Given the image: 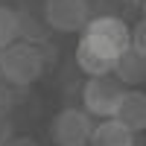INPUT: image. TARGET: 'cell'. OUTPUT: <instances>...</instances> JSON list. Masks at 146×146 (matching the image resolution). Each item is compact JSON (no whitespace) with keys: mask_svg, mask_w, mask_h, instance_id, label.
<instances>
[{"mask_svg":"<svg viewBox=\"0 0 146 146\" xmlns=\"http://www.w3.org/2000/svg\"><path fill=\"white\" fill-rule=\"evenodd\" d=\"M12 137H15V135H12V120L3 117V120H0V146H6Z\"/></svg>","mask_w":146,"mask_h":146,"instance_id":"obj_14","label":"cell"},{"mask_svg":"<svg viewBox=\"0 0 146 146\" xmlns=\"http://www.w3.org/2000/svg\"><path fill=\"white\" fill-rule=\"evenodd\" d=\"M0 53H3V50H0Z\"/></svg>","mask_w":146,"mask_h":146,"instance_id":"obj_17","label":"cell"},{"mask_svg":"<svg viewBox=\"0 0 146 146\" xmlns=\"http://www.w3.org/2000/svg\"><path fill=\"white\" fill-rule=\"evenodd\" d=\"M114 79L120 82V85H140V82H146V56H140L137 50H123L117 56V62H114Z\"/></svg>","mask_w":146,"mask_h":146,"instance_id":"obj_9","label":"cell"},{"mask_svg":"<svg viewBox=\"0 0 146 146\" xmlns=\"http://www.w3.org/2000/svg\"><path fill=\"white\" fill-rule=\"evenodd\" d=\"M44 67H47L44 53L27 41H15L0 53V76H3L0 82H6L9 88H27L38 82Z\"/></svg>","mask_w":146,"mask_h":146,"instance_id":"obj_1","label":"cell"},{"mask_svg":"<svg viewBox=\"0 0 146 146\" xmlns=\"http://www.w3.org/2000/svg\"><path fill=\"white\" fill-rule=\"evenodd\" d=\"M117 123H123L129 131H146V94L143 91H126L114 114Z\"/></svg>","mask_w":146,"mask_h":146,"instance_id":"obj_7","label":"cell"},{"mask_svg":"<svg viewBox=\"0 0 146 146\" xmlns=\"http://www.w3.org/2000/svg\"><path fill=\"white\" fill-rule=\"evenodd\" d=\"M117 56L120 53H114L108 44H102L100 38H94L88 32H82L79 47H76V64L85 76H111Z\"/></svg>","mask_w":146,"mask_h":146,"instance_id":"obj_5","label":"cell"},{"mask_svg":"<svg viewBox=\"0 0 146 146\" xmlns=\"http://www.w3.org/2000/svg\"><path fill=\"white\" fill-rule=\"evenodd\" d=\"M140 9H143V18H146V0H140Z\"/></svg>","mask_w":146,"mask_h":146,"instance_id":"obj_16","label":"cell"},{"mask_svg":"<svg viewBox=\"0 0 146 146\" xmlns=\"http://www.w3.org/2000/svg\"><path fill=\"white\" fill-rule=\"evenodd\" d=\"M47 35H50V27H47V23H41V21H35V18H29V15L21 12V38L27 44L38 47V44L47 41Z\"/></svg>","mask_w":146,"mask_h":146,"instance_id":"obj_11","label":"cell"},{"mask_svg":"<svg viewBox=\"0 0 146 146\" xmlns=\"http://www.w3.org/2000/svg\"><path fill=\"white\" fill-rule=\"evenodd\" d=\"M126 94V85H120L114 76H88L82 88V102H85V111L91 117H100L108 120L117 114V105Z\"/></svg>","mask_w":146,"mask_h":146,"instance_id":"obj_2","label":"cell"},{"mask_svg":"<svg viewBox=\"0 0 146 146\" xmlns=\"http://www.w3.org/2000/svg\"><path fill=\"white\" fill-rule=\"evenodd\" d=\"M82 32L94 35V38H100L102 44H108L114 53H123L131 47V27L120 18V15H96L88 21V27Z\"/></svg>","mask_w":146,"mask_h":146,"instance_id":"obj_6","label":"cell"},{"mask_svg":"<svg viewBox=\"0 0 146 146\" xmlns=\"http://www.w3.org/2000/svg\"><path fill=\"white\" fill-rule=\"evenodd\" d=\"M18 38H21V12L0 6V50H6Z\"/></svg>","mask_w":146,"mask_h":146,"instance_id":"obj_10","label":"cell"},{"mask_svg":"<svg viewBox=\"0 0 146 146\" xmlns=\"http://www.w3.org/2000/svg\"><path fill=\"white\" fill-rule=\"evenodd\" d=\"M131 50L146 56V18H140L137 27H131Z\"/></svg>","mask_w":146,"mask_h":146,"instance_id":"obj_12","label":"cell"},{"mask_svg":"<svg viewBox=\"0 0 146 146\" xmlns=\"http://www.w3.org/2000/svg\"><path fill=\"white\" fill-rule=\"evenodd\" d=\"M6 146H38V140H32V137H12Z\"/></svg>","mask_w":146,"mask_h":146,"instance_id":"obj_15","label":"cell"},{"mask_svg":"<svg viewBox=\"0 0 146 146\" xmlns=\"http://www.w3.org/2000/svg\"><path fill=\"white\" fill-rule=\"evenodd\" d=\"M91 131L94 117L85 108H62L50 123V137L56 146H88Z\"/></svg>","mask_w":146,"mask_h":146,"instance_id":"obj_3","label":"cell"},{"mask_svg":"<svg viewBox=\"0 0 146 146\" xmlns=\"http://www.w3.org/2000/svg\"><path fill=\"white\" fill-rule=\"evenodd\" d=\"M9 111H12V88L6 82H0V120L9 117Z\"/></svg>","mask_w":146,"mask_h":146,"instance_id":"obj_13","label":"cell"},{"mask_svg":"<svg viewBox=\"0 0 146 146\" xmlns=\"http://www.w3.org/2000/svg\"><path fill=\"white\" fill-rule=\"evenodd\" d=\"M88 146H137V135L129 131L123 123H117L114 117H108L102 123H94Z\"/></svg>","mask_w":146,"mask_h":146,"instance_id":"obj_8","label":"cell"},{"mask_svg":"<svg viewBox=\"0 0 146 146\" xmlns=\"http://www.w3.org/2000/svg\"><path fill=\"white\" fill-rule=\"evenodd\" d=\"M91 21L88 0H44V23L56 32H79Z\"/></svg>","mask_w":146,"mask_h":146,"instance_id":"obj_4","label":"cell"}]
</instances>
